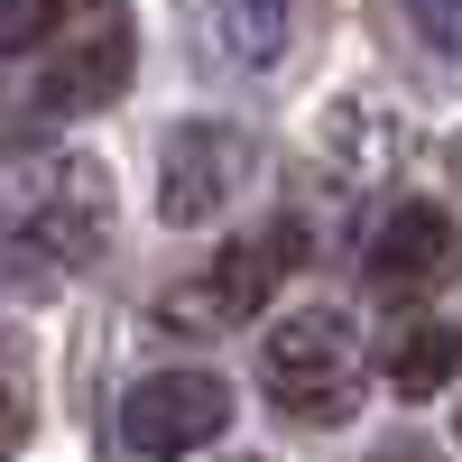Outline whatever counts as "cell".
I'll return each mask as SVG.
<instances>
[{"label": "cell", "mask_w": 462, "mask_h": 462, "mask_svg": "<svg viewBox=\"0 0 462 462\" xmlns=\"http://www.w3.org/2000/svg\"><path fill=\"white\" fill-rule=\"evenodd\" d=\"M0 444H10V416H0Z\"/></svg>", "instance_id": "14"}, {"label": "cell", "mask_w": 462, "mask_h": 462, "mask_svg": "<svg viewBox=\"0 0 462 462\" xmlns=\"http://www.w3.org/2000/svg\"><path fill=\"white\" fill-rule=\"evenodd\" d=\"M370 287L389 296V305H416V296H435L453 287V268H462V231L444 222V204H398L389 222L370 231Z\"/></svg>", "instance_id": "5"}, {"label": "cell", "mask_w": 462, "mask_h": 462, "mask_svg": "<svg viewBox=\"0 0 462 462\" xmlns=\"http://www.w3.org/2000/svg\"><path fill=\"white\" fill-rule=\"evenodd\" d=\"M130 10L121 0H93L84 19H74L56 47H47V74H37V93H47V111H102L130 93Z\"/></svg>", "instance_id": "4"}, {"label": "cell", "mask_w": 462, "mask_h": 462, "mask_svg": "<svg viewBox=\"0 0 462 462\" xmlns=\"http://www.w3.org/2000/svg\"><path fill=\"white\" fill-rule=\"evenodd\" d=\"M407 10V28L426 37L435 56H462V0H398Z\"/></svg>", "instance_id": "11"}, {"label": "cell", "mask_w": 462, "mask_h": 462, "mask_svg": "<svg viewBox=\"0 0 462 462\" xmlns=\"http://www.w3.org/2000/svg\"><path fill=\"white\" fill-rule=\"evenodd\" d=\"M231 426V389L213 370H148L139 389L121 398V435H130V453H148V462H176V453H195V444H213Z\"/></svg>", "instance_id": "3"}, {"label": "cell", "mask_w": 462, "mask_h": 462, "mask_svg": "<svg viewBox=\"0 0 462 462\" xmlns=\"http://www.w3.org/2000/svg\"><path fill=\"white\" fill-rule=\"evenodd\" d=\"M250 167H259L250 130H231V121H176L167 148H158V213L176 231H195V222H213L250 185Z\"/></svg>", "instance_id": "2"}, {"label": "cell", "mask_w": 462, "mask_h": 462, "mask_svg": "<svg viewBox=\"0 0 462 462\" xmlns=\"http://www.w3.org/2000/svg\"><path fill=\"white\" fill-rule=\"evenodd\" d=\"M370 462H435V453H426V444H379Z\"/></svg>", "instance_id": "12"}, {"label": "cell", "mask_w": 462, "mask_h": 462, "mask_svg": "<svg viewBox=\"0 0 462 462\" xmlns=\"http://www.w3.org/2000/svg\"><path fill=\"white\" fill-rule=\"evenodd\" d=\"M296 250H305V231L296 222H268V231H250V241H231L222 259H213V278L195 287V296H176L167 315H204V324H241V315H259L268 305V287L296 268Z\"/></svg>", "instance_id": "7"}, {"label": "cell", "mask_w": 462, "mask_h": 462, "mask_svg": "<svg viewBox=\"0 0 462 462\" xmlns=\"http://www.w3.org/2000/svg\"><path fill=\"white\" fill-rule=\"evenodd\" d=\"M259 379H268V398H278L287 416H305V426H342V416L361 407V333H352V315L305 305V315L268 324Z\"/></svg>", "instance_id": "1"}, {"label": "cell", "mask_w": 462, "mask_h": 462, "mask_svg": "<svg viewBox=\"0 0 462 462\" xmlns=\"http://www.w3.org/2000/svg\"><path fill=\"white\" fill-rule=\"evenodd\" d=\"M305 10H315V0H213V37H222L231 65H278L296 47Z\"/></svg>", "instance_id": "8"}, {"label": "cell", "mask_w": 462, "mask_h": 462, "mask_svg": "<svg viewBox=\"0 0 462 462\" xmlns=\"http://www.w3.org/2000/svg\"><path fill=\"white\" fill-rule=\"evenodd\" d=\"M453 370H462V333H453V324H407V333L389 342V389H398V398H435Z\"/></svg>", "instance_id": "9"}, {"label": "cell", "mask_w": 462, "mask_h": 462, "mask_svg": "<svg viewBox=\"0 0 462 462\" xmlns=\"http://www.w3.org/2000/svg\"><path fill=\"white\" fill-rule=\"evenodd\" d=\"M28 241L65 259V268H84L102 241H111V185L93 158H56L47 176L28 185Z\"/></svg>", "instance_id": "6"}, {"label": "cell", "mask_w": 462, "mask_h": 462, "mask_svg": "<svg viewBox=\"0 0 462 462\" xmlns=\"http://www.w3.org/2000/svg\"><path fill=\"white\" fill-rule=\"evenodd\" d=\"M444 158H453V176H462V130H453V148H444Z\"/></svg>", "instance_id": "13"}, {"label": "cell", "mask_w": 462, "mask_h": 462, "mask_svg": "<svg viewBox=\"0 0 462 462\" xmlns=\"http://www.w3.org/2000/svg\"><path fill=\"white\" fill-rule=\"evenodd\" d=\"M453 435H462V416H453Z\"/></svg>", "instance_id": "15"}, {"label": "cell", "mask_w": 462, "mask_h": 462, "mask_svg": "<svg viewBox=\"0 0 462 462\" xmlns=\"http://www.w3.org/2000/svg\"><path fill=\"white\" fill-rule=\"evenodd\" d=\"M56 10L65 0H0V56L37 47V37H56Z\"/></svg>", "instance_id": "10"}, {"label": "cell", "mask_w": 462, "mask_h": 462, "mask_svg": "<svg viewBox=\"0 0 462 462\" xmlns=\"http://www.w3.org/2000/svg\"><path fill=\"white\" fill-rule=\"evenodd\" d=\"M250 462H259V453H250Z\"/></svg>", "instance_id": "16"}]
</instances>
